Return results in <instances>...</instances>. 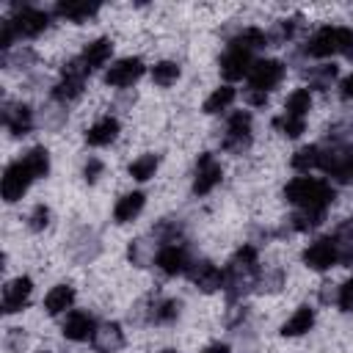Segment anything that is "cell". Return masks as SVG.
<instances>
[{"mask_svg": "<svg viewBox=\"0 0 353 353\" xmlns=\"http://www.w3.org/2000/svg\"><path fill=\"white\" fill-rule=\"evenodd\" d=\"M284 201L292 204L295 210H306V212H320L325 215L328 207L336 199V188L328 179L312 176V174H298L284 185Z\"/></svg>", "mask_w": 353, "mask_h": 353, "instance_id": "1", "label": "cell"}, {"mask_svg": "<svg viewBox=\"0 0 353 353\" xmlns=\"http://www.w3.org/2000/svg\"><path fill=\"white\" fill-rule=\"evenodd\" d=\"M303 52L309 58H314V61L350 55L353 52V28L350 25H323L306 39Z\"/></svg>", "mask_w": 353, "mask_h": 353, "instance_id": "2", "label": "cell"}, {"mask_svg": "<svg viewBox=\"0 0 353 353\" xmlns=\"http://www.w3.org/2000/svg\"><path fill=\"white\" fill-rule=\"evenodd\" d=\"M254 141V116L251 110H232L223 121V132H221V149L229 154H243L248 152Z\"/></svg>", "mask_w": 353, "mask_h": 353, "instance_id": "3", "label": "cell"}, {"mask_svg": "<svg viewBox=\"0 0 353 353\" xmlns=\"http://www.w3.org/2000/svg\"><path fill=\"white\" fill-rule=\"evenodd\" d=\"M301 262H303V268H309L314 273H325V270L336 268L339 265V245H336L334 234L312 237L306 243V248L301 251Z\"/></svg>", "mask_w": 353, "mask_h": 353, "instance_id": "4", "label": "cell"}, {"mask_svg": "<svg viewBox=\"0 0 353 353\" xmlns=\"http://www.w3.org/2000/svg\"><path fill=\"white\" fill-rule=\"evenodd\" d=\"M287 77V66L279 58H259L254 61L248 77H245V91H256V94H270L273 88L281 85V80Z\"/></svg>", "mask_w": 353, "mask_h": 353, "instance_id": "5", "label": "cell"}, {"mask_svg": "<svg viewBox=\"0 0 353 353\" xmlns=\"http://www.w3.org/2000/svg\"><path fill=\"white\" fill-rule=\"evenodd\" d=\"M221 182H223V165H221V160L212 152H201L196 157V168H193V185H190L193 196H199V199L201 196H210Z\"/></svg>", "mask_w": 353, "mask_h": 353, "instance_id": "6", "label": "cell"}, {"mask_svg": "<svg viewBox=\"0 0 353 353\" xmlns=\"http://www.w3.org/2000/svg\"><path fill=\"white\" fill-rule=\"evenodd\" d=\"M143 72H146L143 58H138V55L116 58V61L105 69V85H108V88H116V91L132 88V85L143 77Z\"/></svg>", "mask_w": 353, "mask_h": 353, "instance_id": "7", "label": "cell"}, {"mask_svg": "<svg viewBox=\"0 0 353 353\" xmlns=\"http://www.w3.org/2000/svg\"><path fill=\"white\" fill-rule=\"evenodd\" d=\"M190 262H193V259H190L185 243H179V240H176V243H163V245H157L154 259H152V265L157 268V273L165 276V279H174V276L188 273Z\"/></svg>", "mask_w": 353, "mask_h": 353, "instance_id": "8", "label": "cell"}, {"mask_svg": "<svg viewBox=\"0 0 353 353\" xmlns=\"http://www.w3.org/2000/svg\"><path fill=\"white\" fill-rule=\"evenodd\" d=\"M33 182H36V179H33V176H30V171L22 165V160L17 157L14 163H8V165H6L3 179H0L3 201H6V204H17V201H22V196L28 193V188H30Z\"/></svg>", "mask_w": 353, "mask_h": 353, "instance_id": "9", "label": "cell"}, {"mask_svg": "<svg viewBox=\"0 0 353 353\" xmlns=\"http://www.w3.org/2000/svg\"><path fill=\"white\" fill-rule=\"evenodd\" d=\"M30 298H33V279L19 273V276L6 281L0 309H3V314H19L30 306Z\"/></svg>", "mask_w": 353, "mask_h": 353, "instance_id": "10", "label": "cell"}, {"mask_svg": "<svg viewBox=\"0 0 353 353\" xmlns=\"http://www.w3.org/2000/svg\"><path fill=\"white\" fill-rule=\"evenodd\" d=\"M8 19H11V25H14L19 39H36L50 28V11L39 8V6H22Z\"/></svg>", "mask_w": 353, "mask_h": 353, "instance_id": "11", "label": "cell"}, {"mask_svg": "<svg viewBox=\"0 0 353 353\" xmlns=\"http://www.w3.org/2000/svg\"><path fill=\"white\" fill-rule=\"evenodd\" d=\"M97 317L88 312V309H72L69 314H63V323H61V334L66 342H91L94 339V331H97Z\"/></svg>", "mask_w": 353, "mask_h": 353, "instance_id": "12", "label": "cell"}, {"mask_svg": "<svg viewBox=\"0 0 353 353\" xmlns=\"http://www.w3.org/2000/svg\"><path fill=\"white\" fill-rule=\"evenodd\" d=\"M251 66H254V55L245 52V50H240V47H234V44H226V50H223L221 58H218L221 77H223L229 85L237 83V80H243V77H248Z\"/></svg>", "mask_w": 353, "mask_h": 353, "instance_id": "13", "label": "cell"}, {"mask_svg": "<svg viewBox=\"0 0 353 353\" xmlns=\"http://www.w3.org/2000/svg\"><path fill=\"white\" fill-rule=\"evenodd\" d=\"M185 276L190 279V284L199 292H207V295L223 290V281H226V273L215 262H210V259H193Z\"/></svg>", "mask_w": 353, "mask_h": 353, "instance_id": "14", "label": "cell"}, {"mask_svg": "<svg viewBox=\"0 0 353 353\" xmlns=\"http://www.w3.org/2000/svg\"><path fill=\"white\" fill-rule=\"evenodd\" d=\"M3 124H6V130H8L11 138H25V135H30L33 127H36V119H33L30 105H25V102H6Z\"/></svg>", "mask_w": 353, "mask_h": 353, "instance_id": "15", "label": "cell"}, {"mask_svg": "<svg viewBox=\"0 0 353 353\" xmlns=\"http://www.w3.org/2000/svg\"><path fill=\"white\" fill-rule=\"evenodd\" d=\"M74 301H77V292L69 281H58L47 290L44 301H41V309L47 317H61V314H69L74 309Z\"/></svg>", "mask_w": 353, "mask_h": 353, "instance_id": "16", "label": "cell"}, {"mask_svg": "<svg viewBox=\"0 0 353 353\" xmlns=\"http://www.w3.org/2000/svg\"><path fill=\"white\" fill-rule=\"evenodd\" d=\"M91 347H94L97 353H121V350L127 347V334H124L121 323H116V320L99 323L97 331H94Z\"/></svg>", "mask_w": 353, "mask_h": 353, "instance_id": "17", "label": "cell"}, {"mask_svg": "<svg viewBox=\"0 0 353 353\" xmlns=\"http://www.w3.org/2000/svg\"><path fill=\"white\" fill-rule=\"evenodd\" d=\"M119 135H121V121H119L116 116L105 113V116H99V119H94V121L88 124V130H85V143L94 146V149H102V146L116 143Z\"/></svg>", "mask_w": 353, "mask_h": 353, "instance_id": "18", "label": "cell"}, {"mask_svg": "<svg viewBox=\"0 0 353 353\" xmlns=\"http://www.w3.org/2000/svg\"><path fill=\"white\" fill-rule=\"evenodd\" d=\"M317 323V309L312 303H301L292 309V314L279 325V334L284 339H298V336H306Z\"/></svg>", "mask_w": 353, "mask_h": 353, "instance_id": "19", "label": "cell"}, {"mask_svg": "<svg viewBox=\"0 0 353 353\" xmlns=\"http://www.w3.org/2000/svg\"><path fill=\"white\" fill-rule=\"evenodd\" d=\"M110 58H113V41H110L108 36L91 39V41L80 50V55H77V61L83 63V69H85L88 74L97 72V69H102V66H108Z\"/></svg>", "mask_w": 353, "mask_h": 353, "instance_id": "20", "label": "cell"}, {"mask_svg": "<svg viewBox=\"0 0 353 353\" xmlns=\"http://www.w3.org/2000/svg\"><path fill=\"white\" fill-rule=\"evenodd\" d=\"M69 256L77 262V265H88V262H94L97 259V254H99V237L94 234V229H88V226H83V229H77L72 237H69Z\"/></svg>", "mask_w": 353, "mask_h": 353, "instance_id": "21", "label": "cell"}, {"mask_svg": "<svg viewBox=\"0 0 353 353\" xmlns=\"http://www.w3.org/2000/svg\"><path fill=\"white\" fill-rule=\"evenodd\" d=\"M182 314V301L176 298H152L143 309V320L149 325H174Z\"/></svg>", "mask_w": 353, "mask_h": 353, "instance_id": "22", "label": "cell"}, {"mask_svg": "<svg viewBox=\"0 0 353 353\" xmlns=\"http://www.w3.org/2000/svg\"><path fill=\"white\" fill-rule=\"evenodd\" d=\"M143 207H146V193L143 190H127V193H121L116 199V204H113V223L127 226V223L138 221V215L143 212Z\"/></svg>", "mask_w": 353, "mask_h": 353, "instance_id": "23", "label": "cell"}, {"mask_svg": "<svg viewBox=\"0 0 353 353\" xmlns=\"http://www.w3.org/2000/svg\"><path fill=\"white\" fill-rule=\"evenodd\" d=\"M97 11H99V6L85 3V0H61V3H55V17L63 19V22H72V25L88 22L91 17H97Z\"/></svg>", "mask_w": 353, "mask_h": 353, "instance_id": "24", "label": "cell"}, {"mask_svg": "<svg viewBox=\"0 0 353 353\" xmlns=\"http://www.w3.org/2000/svg\"><path fill=\"white\" fill-rule=\"evenodd\" d=\"M234 99H237L234 85H229V83L215 85V88L207 94V99L201 102V113H207V116H221V113H226V110L234 105Z\"/></svg>", "mask_w": 353, "mask_h": 353, "instance_id": "25", "label": "cell"}, {"mask_svg": "<svg viewBox=\"0 0 353 353\" xmlns=\"http://www.w3.org/2000/svg\"><path fill=\"white\" fill-rule=\"evenodd\" d=\"M312 108H314V94H312V88H309V85H298V88H292V91L287 94L281 113L295 116V119H306V116L312 113Z\"/></svg>", "mask_w": 353, "mask_h": 353, "instance_id": "26", "label": "cell"}, {"mask_svg": "<svg viewBox=\"0 0 353 353\" xmlns=\"http://www.w3.org/2000/svg\"><path fill=\"white\" fill-rule=\"evenodd\" d=\"M22 165L30 171L33 179H47L50 168H52V160H50V149L47 146H30L19 154Z\"/></svg>", "mask_w": 353, "mask_h": 353, "instance_id": "27", "label": "cell"}, {"mask_svg": "<svg viewBox=\"0 0 353 353\" xmlns=\"http://www.w3.org/2000/svg\"><path fill=\"white\" fill-rule=\"evenodd\" d=\"M320 163H323V146L320 143H306V146L295 149L290 157V165L298 174H312L320 168Z\"/></svg>", "mask_w": 353, "mask_h": 353, "instance_id": "28", "label": "cell"}, {"mask_svg": "<svg viewBox=\"0 0 353 353\" xmlns=\"http://www.w3.org/2000/svg\"><path fill=\"white\" fill-rule=\"evenodd\" d=\"M157 171H160V154H154V152H143L135 160H130V165H127V176L132 182H149L157 176Z\"/></svg>", "mask_w": 353, "mask_h": 353, "instance_id": "29", "label": "cell"}, {"mask_svg": "<svg viewBox=\"0 0 353 353\" xmlns=\"http://www.w3.org/2000/svg\"><path fill=\"white\" fill-rule=\"evenodd\" d=\"M268 41H270V36L262 30V28H256V25H245L243 30H237L232 39H229V44H234V47H240V50H245V52H256V50H265L268 47Z\"/></svg>", "mask_w": 353, "mask_h": 353, "instance_id": "30", "label": "cell"}, {"mask_svg": "<svg viewBox=\"0 0 353 353\" xmlns=\"http://www.w3.org/2000/svg\"><path fill=\"white\" fill-rule=\"evenodd\" d=\"M149 77H152V83H154L157 88H171V85H176V83H179V77H182V66H179L176 61L163 58V61L152 63Z\"/></svg>", "mask_w": 353, "mask_h": 353, "instance_id": "31", "label": "cell"}, {"mask_svg": "<svg viewBox=\"0 0 353 353\" xmlns=\"http://www.w3.org/2000/svg\"><path fill=\"white\" fill-rule=\"evenodd\" d=\"M336 74H339V69L334 66V63H314L309 72H306V77H309V88L314 91H325V88H331L334 85V80H336Z\"/></svg>", "mask_w": 353, "mask_h": 353, "instance_id": "32", "label": "cell"}, {"mask_svg": "<svg viewBox=\"0 0 353 353\" xmlns=\"http://www.w3.org/2000/svg\"><path fill=\"white\" fill-rule=\"evenodd\" d=\"M273 127H276V132H281L284 138L295 141V138H301V135L306 132V119H295V116L281 113V116L273 119Z\"/></svg>", "mask_w": 353, "mask_h": 353, "instance_id": "33", "label": "cell"}, {"mask_svg": "<svg viewBox=\"0 0 353 353\" xmlns=\"http://www.w3.org/2000/svg\"><path fill=\"white\" fill-rule=\"evenodd\" d=\"M284 284H287V273L281 268H262L259 281H256V290L259 292H279Z\"/></svg>", "mask_w": 353, "mask_h": 353, "instance_id": "34", "label": "cell"}, {"mask_svg": "<svg viewBox=\"0 0 353 353\" xmlns=\"http://www.w3.org/2000/svg\"><path fill=\"white\" fill-rule=\"evenodd\" d=\"M50 221H52V210H50L44 201H39V204L30 207V212H28V218H25V226H28L30 232H44V229L50 226Z\"/></svg>", "mask_w": 353, "mask_h": 353, "instance_id": "35", "label": "cell"}, {"mask_svg": "<svg viewBox=\"0 0 353 353\" xmlns=\"http://www.w3.org/2000/svg\"><path fill=\"white\" fill-rule=\"evenodd\" d=\"M334 303H336V309L339 312H353V276L350 279H345L339 287H336V295H334Z\"/></svg>", "mask_w": 353, "mask_h": 353, "instance_id": "36", "label": "cell"}, {"mask_svg": "<svg viewBox=\"0 0 353 353\" xmlns=\"http://www.w3.org/2000/svg\"><path fill=\"white\" fill-rule=\"evenodd\" d=\"M99 176H105V160H99L97 154H88L83 163V179L88 185H94V182H99Z\"/></svg>", "mask_w": 353, "mask_h": 353, "instance_id": "37", "label": "cell"}, {"mask_svg": "<svg viewBox=\"0 0 353 353\" xmlns=\"http://www.w3.org/2000/svg\"><path fill=\"white\" fill-rule=\"evenodd\" d=\"M22 331H25V328H8V331H6L3 345H6L8 353H19V350H22V345H25V334H22Z\"/></svg>", "mask_w": 353, "mask_h": 353, "instance_id": "38", "label": "cell"}, {"mask_svg": "<svg viewBox=\"0 0 353 353\" xmlns=\"http://www.w3.org/2000/svg\"><path fill=\"white\" fill-rule=\"evenodd\" d=\"M339 94H342L345 99H353V72H350L347 77H342V83H339Z\"/></svg>", "mask_w": 353, "mask_h": 353, "instance_id": "39", "label": "cell"}, {"mask_svg": "<svg viewBox=\"0 0 353 353\" xmlns=\"http://www.w3.org/2000/svg\"><path fill=\"white\" fill-rule=\"evenodd\" d=\"M199 353H229V345H226V342H212V345H207V347L199 350Z\"/></svg>", "mask_w": 353, "mask_h": 353, "instance_id": "40", "label": "cell"}, {"mask_svg": "<svg viewBox=\"0 0 353 353\" xmlns=\"http://www.w3.org/2000/svg\"><path fill=\"white\" fill-rule=\"evenodd\" d=\"M157 353H179V350H176V347H160Z\"/></svg>", "mask_w": 353, "mask_h": 353, "instance_id": "41", "label": "cell"}, {"mask_svg": "<svg viewBox=\"0 0 353 353\" xmlns=\"http://www.w3.org/2000/svg\"><path fill=\"white\" fill-rule=\"evenodd\" d=\"M36 353H52V350H36Z\"/></svg>", "mask_w": 353, "mask_h": 353, "instance_id": "42", "label": "cell"}, {"mask_svg": "<svg viewBox=\"0 0 353 353\" xmlns=\"http://www.w3.org/2000/svg\"><path fill=\"white\" fill-rule=\"evenodd\" d=\"M350 185H353V176H350Z\"/></svg>", "mask_w": 353, "mask_h": 353, "instance_id": "43", "label": "cell"}]
</instances>
